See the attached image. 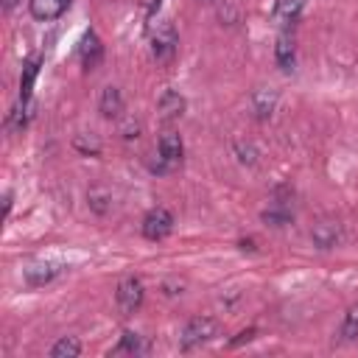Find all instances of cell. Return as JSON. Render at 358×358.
Masks as SVG:
<instances>
[{"label":"cell","instance_id":"cell-4","mask_svg":"<svg viewBox=\"0 0 358 358\" xmlns=\"http://www.w3.org/2000/svg\"><path fill=\"white\" fill-rule=\"evenodd\" d=\"M171 229H173V215H171V210L154 207V210L145 213V218H143V235H145L148 241H162V238L171 235Z\"/></svg>","mask_w":358,"mask_h":358},{"label":"cell","instance_id":"cell-10","mask_svg":"<svg viewBox=\"0 0 358 358\" xmlns=\"http://www.w3.org/2000/svg\"><path fill=\"white\" fill-rule=\"evenodd\" d=\"M67 6H70V0H31V14L36 20L48 22V20L62 17L67 11Z\"/></svg>","mask_w":358,"mask_h":358},{"label":"cell","instance_id":"cell-14","mask_svg":"<svg viewBox=\"0 0 358 358\" xmlns=\"http://www.w3.org/2000/svg\"><path fill=\"white\" fill-rule=\"evenodd\" d=\"M302 8H305V0H274V20H280L282 25L296 22Z\"/></svg>","mask_w":358,"mask_h":358},{"label":"cell","instance_id":"cell-19","mask_svg":"<svg viewBox=\"0 0 358 358\" xmlns=\"http://www.w3.org/2000/svg\"><path fill=\"white\" fill-rule=\"evenodd\" d=\"M112 352H129V355H134V352H143L140 336H137V333H131V330H126V333H123V338H120V344H117Z\"/></svg>","mask_w":358,"mask_h":358},{"label":"cell","instance_id":"cell-7","mask_svg":"<svg viewBox=\"0 0 358 358\" xmlns=\"http://www.w3.org/2000/svg\"><path fill=\"white\" fill-rule=\"evenodd\" d=\"M310 241L313 246L319 249H333L341 243V224L338 221H319L313 229H310Z\"/></svg>","mask_w":358,"mask_h":358},{"label":"cell","instance_id":"cell-11","mask_svg":"<svg viewBox=\"0 0 358 358\" xmlns=\"http://www.w3.org/2000/svg\"><path fill=\"white\" fill-rule=\"evenodd\" d=\"M274 106H277V95H274V90H255V92H252V112H255L257 120L271 117Z\"/></svg>","mask_w":358,"mask_h":358},{"label":"cell","instance_id":"cell-13","mask_svg":"<svg viewBox=\"0 0 358 358\" xmlns=\"http://www.w3.org/2000/svg\"><path fill=\"white\" fill-rule=\"evenodd\" d=\"M36 76H39V56H31V59L22 64V76H20V101H22V103H28Z\"/></svg>","mask_w":358,"mask_h":358},{"label":"cell","instance_id":"cell-9","mask_svg":"<svg viewBox=\"0 0 358 358\" xmlns=\"http://www.w3.org/2000/svg\"><path fill=\"white\" fill-rule=\"evenodd\" d=\"M157 109H159L162 120H176V117H182V112H185V98H182L176 90H165V92L159 95V101H157Z\"/></svg>","mask_w":358,"mask_h":358},{"label":"cell","instance_id":"cell-17","mask_svg":"<svg viewBox=\"0 0 358 358\" xmlns=\"http://www.w3.org/2000/svg\"><path fill=\"white\" fill-rule=\"evenodd\" d=\"M53 358H78L81 355V341L76 336H62L53 347H50Z\"/></svg>","mask_w":358,"mask_h":358},{"label":"cell","instance_id":"cell-24","mask_svg":"<svg viewBox=\"0 0 358 358\" xmlns=\"http://www.w3.org/2000/svg\"><path fill=\"white\" fill-rule=\"evenodd\" d=\"M17 3H20V0H3V8H6V11H11Z\"/></svg>","mask_w":358,"mask_h":358},{"label":"cell","instance_id":"cell-3","mask_svg":"<svg viewBox=\"0 0 358 358\" xmlns=\"http://www.w3.org/2000/svg\"><path fill=\"white\" fill-rule=\"evenodd\" d=\"M143 296H145V291H143V282L137 277H123L117 291H115V302H117L123 316H131L143 305Z\"/></svg>","mask_w":358,"mask_h":358},{"label":"cell","instance_id":"cell-16","mask_svg":"<svg viewBox=\"0 0 358 358\" xmlns=\"http://www.w3.org/2000/svg\"><path fill=\"white\" fill-rule=\"evenodd\" d=\"M73 148L78 154H84V157H98L101 154V140L92 131H81V134L73 137Z\"/></svg>","mask_w":358,"mask_h":358},{"label":"cell","instance_id":"cell-15","mask_svg":"<svg viewBox=\"0 0 358 358\" xmlns=\"http://www.w3.org/2000/svg\"><path fill=\"white\" fill-rule=\"evenodd\" d=\"M274 62L282 67V70H291L294 62H296V48H294V39L291 36H280L277 45H274Z\"/></svg>","mask_w":358,"mask_h":358},{"label":"cell","instance_id":"cell-20","mask_svg":"<svg viewBox=\"0 0 358 358\" xmlns=\"http://www.w3.org/2000/svg\"><path fill=\"white\" fill-rule=\"evenodd\" d=\"M341 336H344V338H358V305H352V308L344 313Z\"/></svg>","mask_w":358,"mask_h":358},{"label":"cell","instance_id":"cell-21","mask_svg":"<svg viewBox=\"0 0 358 358\" xmlns=\"http://www.w3.org/2000/svg\"><path fill=\"white\" fill-rule=\"evenodd\" d=\"M87 199H90V207H92L98 215H103V213L109 210V193H106V190H98V187H95V190H90Z\"/></svg>","mask_w":358,"mask_h":358},{"label":"cell","instance_id":"cell-23","mask_svg":"<svg viewBox=\"0 0 358 358\" xmlns=\"http://www.w3.org/2000/svg\"><path fill=\"white\" fill-rule=\"evenodd\" d=\"M8 210H11V193H6V196H3V213L8 215Z\"/></svg>","mask_w":358,"mask_h":358},{"label":"cell","instance_id":"cell-18","mask_svg":"<svg viewBox=\"0 0 358 358\" xmlns=\"http://www.w3.org/2000/svg\"><path fill=\"white\" fill-rule=\"evenodd\" d=\"M263 221L271 227H285L291 221V210L288 207H268V210H263Z\"/></svg>","mask_w":358,"mask_h":358},{"label":"cell","instance_id":"cell-8","mask_svg":"<svg viewBox=\"0 0 358 358\" xmlns=\"http://www.w3.org/2000/svg\"><path fill=\"white\" fill-rule=\"evenodd\" d=\"M182 154H185L182 137H179L176 131H165V134L159 137V159H162L168 168H173V165L182 162Z\"/></svg>","mask_w":358,"mask_h":358},{"label":"cell","instance_id":"cell-2","mask_svg":"<svg viewBox=\"0 0 358 358\" xmlns=\"http://www.w3.org/2000/svg\"><path fill=\"white\" fill-rule=\"evenodd\" d=\"M176 45H179V39H176L173 25L168 20H157L151 25V50H154V56L159 62H165V59H171L176 53Z\"/></svg>","mask_w":358,"mask_h":358},{"label":"cell","instance_id":"cell-6","mask_svg":"<svg viewBox=\"0 0 358 358\" xmlns=\"http://www.w3.org/2000/svg\"><path fill=\"white\" fill-rule=\"evenodd\" d=\"M78 59H81V64H84L87 70H92V67L101 64V59H103V45H101V39H98L95 31H87V34L81 36V42H78Z\"/></svg>","mask_w":358,"mask_h":358},{"label":"cell","instance_id":"cell-12","mask_svg":"<svg viewBox=\"0 0 358 358\" xmlns=\"http://www.w3.org/2000/svg\"><path fill=\"white\" fill-rule=\"evenodd\" d=\"M98 109L103 117H117L123 112V95L117 87H103L101 92V101H98Z\"/></svg>","mask_w":358,"mask_h":358},{"label":"cell","instance_id":"cell-5","mask_svg":"<svg viewBox=\"0 0 358 358\" xmlns=\"http://www.w3.org/2000/svg\"><path fill=\"white\" fill-rule=\"evenodd\" d=\"M62 271H64V266L50 263V260H39V263L25 266V268H22V277H25L28 285H48V282H53Z\"/></svg>","mask_w":358,"mask_h":358},{"label":"cell","instance_id":"cell-1","mask_svg":"<svg viewBox=\"0 0 358 358\" xmlns=\"http://www.w3.org/2000/svg\"><path fill=\"white\" fill-rule=\"evenodd\" d=\"M218 336V322L213 316H193L185 327H182V336H179V347L182 350H196L207 341H213Z\"/></svg>","mask_w":358,"mask_h":358},{"label":"cell","instance_id":"cell-22","mask_svg":"<svg viewBox=\"0 0 358 358\" xmlns=\"http://www.w3.org/2000/svg\"><path fill=\"white\" fill-rule=\"evenodd\" d=\"M137 131H140V126H137V123L129 117V120L123 123V137H137Z\"/></svg>","mask_w":358,"mask_h":358}]
</instances>
